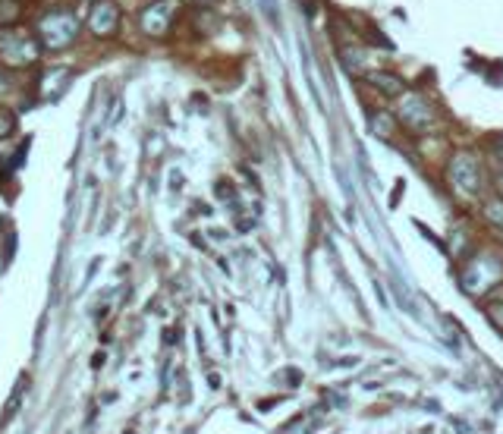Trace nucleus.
Instances as JSON below:
<instances>
[{
	"label": "nucleus",
	"instance_id": "f257e3e1",
	"mask_svg": "<svg viewBox=\"0 0 503 434\" xmlns=\"http://www.w3.org/2000/svg\"><path fill=\"white\" fill-rule=\"evenodd\" d=\"M397 101H399L397 104L399 123H403L412 136H422V132L434 129V123H438V111H434L431 98H425V95H418V92H406V95H399Z\"/></svg>",
	"mask_w": 503,
	"mask_h": 434
},
{
	"label": "nucleus",
	"instance_id": "f03ea898",
	"mask_svg": "<svg viewBox=\"0 0 503 434\" xmlns=\"http://www.w3.org/2000/svg\"><path fill=\"white\" fill-rule=\"evenodd\" d=\"M38 35H41V45H45L47 51H63V47H70L72 41H76L79 19L72 13H66V10H54L51 16L41 19Z\"/></svg>",
	"mask_w": 503,
	"mask_h": 434
},
{
	"label": "nucleus",
	"instance_id": "7ed1b4c3",
	"mask_svg": "<svg viewBox=\"0 0 503 434\" xmlns=\"http://www.w3.org/2000/svg\"><path fill=\"white\" fill-rule=\"evenodd\" d=\"M41 41L26 32H3L0 35V60L10 66H29L41 54Z\"/></svg>",
	"mask_w": 503,
	"mask_h": 434
},
{
	"label": "nucleus",
	"instance_id": "20e7f679",
	"mask_svg": "<svg viewBox=\"0 0 503 434\" xmlns=\"http://www.w3.org/2000/svg\"><path fill=\"white\" fill-rule=\"evenodd\" d=\"M173 13H177V0H151L138 16V26L151 38H163L173 26Z\"/></svg>",
	"mask_w": 503,
	"mask_h": 434
},
{
	"label": "nucleus",
	"instance_id": "39448f33",
	"mask_svg": "<svg viewBox=\"0 0 503 434\" xmlns=\"http://www.w3.org/2000/svg\"><path fill=\"white\" fill-rule=\"evenodd\" d=\"M450 179L459 186L463 192H478L481 189V164H478L475 154L459 152L450 164Z\"/></svg>",
	"mask_w": 503,
	"mask_h": 434
},
{
	"label": "nucleus",
	"instance_id": "423d86ee",
	"mask_svg": "<svg viewBox=\"0 0 503 434\" xmlns=\"http://www.w3.org/2000/svg\"><path fill=\"white\" fill-rule=\"evenodd\" d=\"M117 26H120V7L113 0H98L92 7V16H88V29L95 35H101V38H107V35L117 32Z\"/></svg>",
	"mask_w": 503,
	"mask_h": 434
},
{
	"label": "nucleus",
	"instance_id": "0eeeda50",
	"mask_svg": "<svg viewBox=\"0 0 503 434\" xmlns=\"http://www.w3.org/2000/svg\"><path fill=\"white\" fill-rule=\"evenodd\" d=\"M365 82L381 95V98H387V101L406 95V79H403V76H397V72H390V70H372L365 76Z\"/></svg>",
	"mask_w": 503,
	"mask_h": 434
},
{
	"label": "nucleus",
	"instance_id": "6e6552de",
	"mask_svg": "<svg viewBox=\"0 0 503 434\" xmlns=\"http://www.w3.org/2000/svg\"><path fill=\"white\" fill-rule=\"evenodd\" d=\"M70 82H72V72L63 70V66H60V70L45 72V76H41V98H45V101H57L60 95L70 88Z\"/></svg>",
	"mask_w": 503,
	"mask_h": 434
},
{
	"label": "nucleus",
	"instance_id": "1a4fd4ad",
	"mask_svg": "<svg viewBox=\"0 0 503 434\" xmlns=\"http://www.w3.org/2000/svg\"><path fill=\"white\" fill-rule=\"evenodd\" d=\"M368 123H372L374 136L390 138V136H393V126H397V120H393L390 113H384V111H372V113H368Z\"/></svg>",
	"mask_w": 503,
	"mask_h": 434
},
{
	"label": "nucleus",
	"instance_id": "9d476101",
	"mask_svg": "<svg viewBox=\"0 0 503 434\" xmlns=\"http://www.w3.org/2000/svg\"><path fill=\"white\" fill-rule=\"evenodd\" d=\"M19 19V0H0V26L7 29Z\"/></svg>",
	"mask_w": 503,
	"mask_h": 434
},
{
	"label": "nucleus",
	"instance_id": "9b49d317",
	"mask_svg": "<svg viewBox=\"0 0 503 434\" xmlns=\"http://www.w3.org/2000/svg\"><path fill=\"white\" fill-rule=\"evenodd\" d=\"M29 387V378H22L19 384H16V390H13V396H10V403H7V412H3V421L10 419V415L16 412V409H19V396H22V390Z\"/></svg>",
	"mask_w": 503,
	"mask_h": 434
},
{
	"label": "nucleus",
	"instance_id": "f8f14e48",
	"mask_svg": "<svg viewBox=\"0 0 503 434\" xmlns=\"http://www.w3.org/2000/svg\"><path fill=\"white\" fill-rule=\"evenodd\" d=\"M484 214H488L490 220H494V224L503 230V202H490L488 208H484Z\"/></svg>",
	"mask_w": 503,
	"mask_h": 434
},
{
	"label": "nucleus",
	"instance_id": "ddd939ff",
	"mask_svg": "<svg viewBox=\"0 0 503 434\" xmlns=\"http://www.w3.org/2000/svg\"><path fill=\"white\" fill-rule=\"evenodd\" d=\"M16 126V117L10 111H0V136H10Z\"/></svg>",
	"mask_w": 503,
	"mask_h": 434
},
{
	"label": "nucleus",
	"instance_id": "4468645a",
	"mask_svg": "<svg viewBox=\"0 0 503 434\" xmlns=\"http://www.w3.org/2000/svg\"><path fill=\"white\" fill-rule=\"evenodd\" d=\"M488 315H490V321H494L497 328H503V303H494V305H488Z\"/></svg>",
	"mask_w": 503,
	"mask_h": 434
},
{
	"label": "nucleus",
	"instance_id": "2eb2a0df",
	"mask_svg": "<svg viewBox=\"0 0 503 434\" xmlns=\"http://www.w3.org/2000/svg\"><path fill=\"white\" fill-rule=\"evenodd\" d=\"M490 152L503 161V136H490Z\"/></svg>",
	"mask_w": 503,
	"mask_h": 434
},
{
	"label": "nucleus",
	"instance_id": "dca6fc26",
	"mask_svg": "<svg viewBox=\"0 0 503 434\" xmlns=\"http://www.w3.org/2000/svg\"><path fill=\"white\" fill-rule=\"evenodd\" d=\"M186 3H214V0H186Z\"/></svg>",
	"mask_w": 503,
	"mask_h": 434
}]
</instances>
